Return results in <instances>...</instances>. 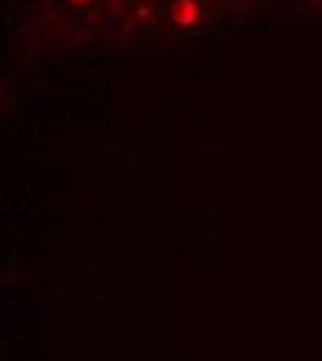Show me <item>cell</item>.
Wrapping results in <instances>:
<instances>
[{"label": "cell", "mask_w": 322, "mask_h": 361, "mask_svg": "<svg viewBox=\"0 0 322 361\" xmlns=\"http://www.w3.org/2000/svg\"><path fill=\"white\" fill-rule=\"evenodd\" d=\"M173 20L181 25V28H194L200 25L203 20V8L197 0H175L173 3Z\"/></svg>", "instance_id": "obj_1"}, {"label": "cell", "mask_w": 322, "mask_h": 361, "mask_svg": "<svg viewBox=\"0 0 322 361\" xmlns=\"http://www.w3.org/2000/svg\"><path fill=\"white\" fill-rule=\"evenodd\" d=\"M70 3H75V6H84V3H89V0H70Z\"/></svg>", "instance_id": "obj_2"}]
</instances>
